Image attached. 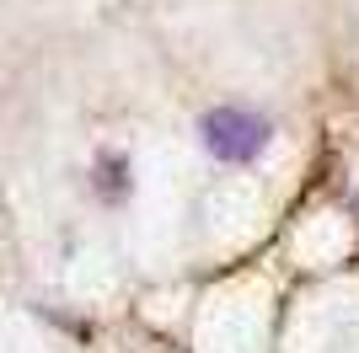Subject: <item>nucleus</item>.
Listing matches in <instances>:
<instances>
[{
  "mask_svg": "<svg viewBox=\"0 0 359 353\" xmlns=\"http://www.w3.org/2000/svg\"><path fill=\"white\" fill-rule=\"evenodd\" d=\"M269 134H273V123L263 113H252V107H215L198 123V139H204V150L215 161H252L257 150L269 145Z\"/></svg>",
  "mask_w": 359,
  "mask_h": 353,
  "instance_id": "f257e3e1",
  "label": "nucleus"
},
{
  "mask_svg": "<svg viewBox=\"0 0 359 353\" xmlns=\"http://www.w3.org/2000/svg\"><path fill=\"white\" fill-rule=\"evenodd\" d=\"M97 193L102 198H123L129 193V161L123 155H102L97 161Z\"/></svg>",
  "mask_w": 359,
  "mask_h": 353,
  "instance_id": "f03ea898",
  "label": "nucleus"
}]
</instances>
